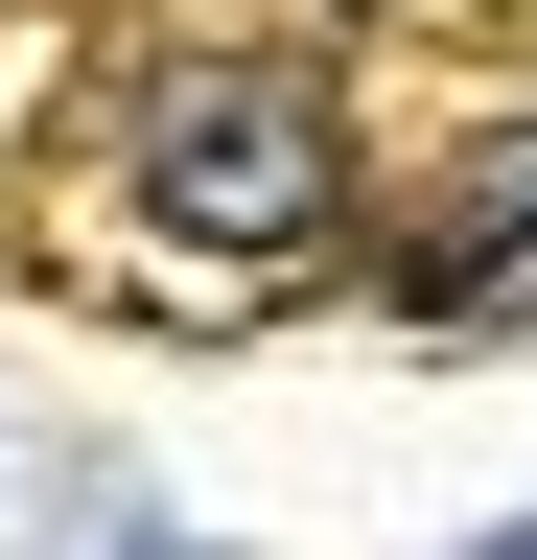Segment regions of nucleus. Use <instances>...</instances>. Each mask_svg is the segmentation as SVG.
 Returning <instances> with one entry per match:
<instances>
[{
	"mask_svg": "<svg viewBox=\"0 0 537 560\" xmlns=\"http://www.w3.org/2000/svg\"><path fill=\"white\" fill-rule=\"evenodd\" d=\"M141 210L164 234H304L327 210V94L304 70H187L141 117Z\"/></svg>",
	"mask_w": 537,
	"mask_h": 560,
	"instance_id": "f257e3e1",
	"label": "nucleus"
},
{
	"mask_svg": "<svg viewBox=\"0 0 537 560\" xmlns=\"http://www.w3.org/2000/svg\"><path fill=\"white\" fill-rule=\"evenodd\" d=\"M397 280H421L444 327H491V304H537V164H514V187H467V210H444V234L397 257Z\"/></svg>",
	"mask_w": 537,
	"mask_h": 560,
	"instance_id": "f03ea898",
	"label": "nucleus"
},
{
	"mask_svg": "<svg viewBox=\"0 0 537 560\" xmlns=\"http://www.w3.org/2000/svg\"><path fill=\"white\" fill-rule=\"evenodd\" d=\"M491 560H537V537H491Z\"/></svg>",
	"mask_w": 537,
	"mask_h": 560,
	"instance_id": "7ed1b4c3",
	"label": "nucleus"
},
{
	"mask_svg": "<svg viewBox=\"0 0 537 560\" xmlns=\"http://www.w3.org/2000/svg\"><path fill=\"white\" fill-rule=\"evenodd\" d=\"M141 560H164V537H141Z\"/></svg>",
	"mask_w": 537,
	"mask_h": 560,
	"instance_id": "20e7f679",
	"label": "nucleus"
}]
</instances>
